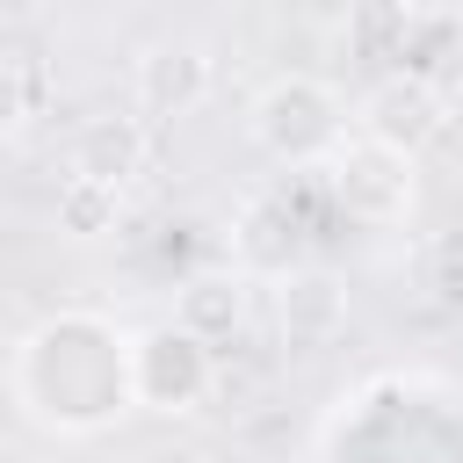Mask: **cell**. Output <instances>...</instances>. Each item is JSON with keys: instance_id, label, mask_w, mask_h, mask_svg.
<instances>
[{"instance_id": "6da1fadb", "label": "cell", "mask_w": 463, "mask_h": 463, "mask_svg": "<svg viewBox=\"0 0 463 463\" xmlns=\"http://www.w3.org/2000/svg\"><path fill=\"white\" fill-rule=\"evenodd\" d=\"M137 333H123L109 311L65 304L43 311L14 340V405L43 434H101L137 405Z\"/></svg>"}, {"instance_id": "7a4b0ae2", "label": "cell", "mask_w": 463, "mask_h": 463, "mask_svg": "<svg viewBox=\"0 0 463 463\" xmlns=\"http://www.w3.org/2000/svg\"><path fill=\"white\" fill-rule=\"evenodd\" d=\"M246 137L275 166H318L326 174L340 159V145H347V101L318 72H275L246 101Z\"/></svg>"}, {"instance_id": "3957f363", "label": "cell", "mask_w": 463, "mask_h": 463, "mask_svg": "<svg viewBox=\"0 0 463 463\" xmlns=\"http://www.w3.org/2000/svg\"><path fill=\"white\" fill-rule=\"evenodd\" d=\"M326 195L340 203V217L347 224H405L412 217V203H420V159L412 152H391V145H376V137H347L340 145V159L326 166Z\"/></svg>"}, {"instance_id": "277c9868", "label": "cell", "mask_w": 463, "mask_h": 463, "mask_svg": "<svg viewBox=\"0 0 463 463\" xmlns=\"http://www.w3.org/2000/svg\"><path fill=\"white\" fill-rule=\"evenodd\" d=\"M130 362H137V405L159 412V420H188V412L210 405V391H217V347L195 340V333L174 326V318L145 326Z\"/></svg>"}, {"instance_id": "5b68a950", "label": "cell", "mask_w": 463, "mask_h": 463, "mask_svg": "<svg viewBox=\"0 0 463 463\" xmlns=\"http://www.w3.org/2000/svg\"><path fill=\"white\" fill-rule=\"evenodd\" d=\"M354 130L376 137V145H391V152H412V159H420V152L449 130V87H441L434 72L391 65V72L369 80V94L354 101Z\"/></svg>"}, {"instance_id": "8992f818", "label": "cell", "mask_w": 463, "mask_h": 463, "mask_svg": "<svg viewBox=\"0 0 463 463\" xmlns=\"http://www.w3.org/2000/svg\"><path fill=\"white\" fill-rule=\"evenodd\" d=\"M210 80H217V65L195 36H152L130 58V101H137V116H159V123L203 109Z\"/></svg>"}, {"instance_id": "52a82bcc", "label": "cell", "mask_w": 463, "mask_h": 463, "mask_svg": "<svg viewBox=\"0 0 463 463\" xmlns=\"http://www.w3.org/2000/svg\"><path fill=\"white\" fill-rule=\"evenodd\" d=\"M268 304H275V326L289 347H333L347 333V282L333 268H289L282 282H268Z\"/></svg>"}, {"instance_id": "ba28073f", "label": "cell", "mask_w": 463, "mask_h": 463, "mask_svg": "<svg viewBox=\"0 0 463 463\" xmlns=\"http://www.w3.org/2000/svg\"><path fill=\"white\" fill-rule=\"evenodd\" d=\"M145 116H87L72 130V152H65V174H87V181H109L123 188L137 166H145Z\"/></svg>"}, {"instance_id": "9c48e42d", "label": "cell", "mask_w": 463, "mask_h": 463, "mask_svg": "<svg viewBox=\"0 0 463 463\" xmlns=\"http://www.w3.org/2000/svg\"><path fill=\"white\" fill-rule=\"evenodd\" d=\"M246 289H253V275H239V268H210V275H188L181 289H174V326H188L195 340H232L239 326H246Z\"/></svg>"}, {"instance_id": "30bf717a", "label": "cell", "mask_w": 463, "mask_h": 463, "mask_svg": "<svg viewBox=\"0 0 463 463\" xmlns=\"http://www.w3.org/2000/svg\"><path fill=\"white\" fill-rule=\"evenodd\" d=\"M51 217H58V232H65V239H109V232H116V217H123V188L87 181V174H65V181H58V195H51Z\"/></svg>"}, {"instance_id": "8fae6325", "label": "cell", "mask_w": 463, "mask_h": 463, "mask_svg": "<svg viewBox=\"0 0 463 463\" xmlns=\"http://www.w3.org/2000/svg\"><path fill=\"white\" fill-rule=\"evenodd\" d=\"M43 94H51V80H43V58H36V51H7V58H0V123H7V137L36 123Z\"/></svg>"}]
</instances>
